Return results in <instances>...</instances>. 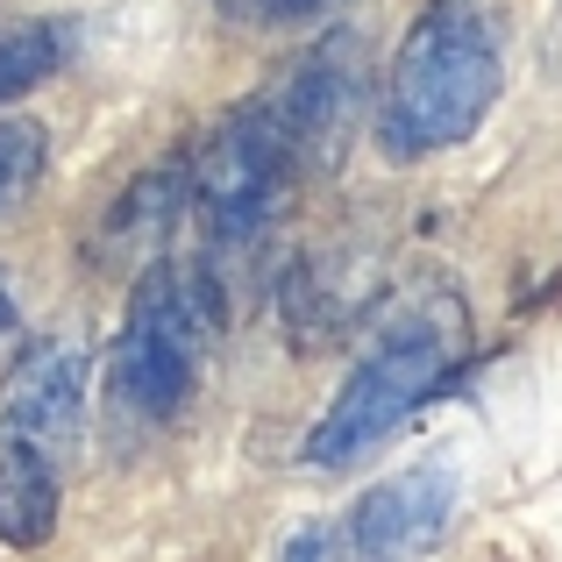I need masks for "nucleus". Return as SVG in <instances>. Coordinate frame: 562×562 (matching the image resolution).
Wrapping results in <instances>:
<instances>
[{"mask_svg": "<svg viewBox=\"0 0 562 562\" xmlns=\"http://www.w3.org/2000/svg\"><path fill=\"white\" fill-rule=\"evenodd\" d=\"M498 100V43L470 8L441 0L398 36L392 79H384V150L427 157L477 136Z\"/></svg>", "mask_w": 562, "mask_h": 562, "instance_id": "f257e3e1", "label": "nucleus"}, {"mask_svg": "<svg viewBox=\"0 0 562 562\" xmlns=\"http://www.w3.org/2000/svg\"><path fill=\"white\" fill-rule=\"evenodd\" d=\"M221 328V292L206 271H171L150 263L128 292V321L114 342V398L143 420H165L186 406L200 357Z\"/></svg>", "mask_w": 562, "mask_h": 562, "instance_id": "f03ea898", "label": "nucleus"}, {"mask_svg": "<svg viewBox=\"0 0 562 562\" xmlns=\"http://www.w3.org/2000/svg\"><path fill=\"white\" fill-rule=\"evenodd\" d=\"M292 171H300L292 143L278 136V122L249 100V108H235L228 122H214V136L192 150V165H186L192 214L206 221L214 243L243 249L278 221V206H285V192H292Z\"/></svg>", "mask_w": 562, "mask_h": 562, "instance_id": "7ed1b4c3", "label": "nucleus"}, {"mask_svg": "<svg viewBox=\"0 0 562 562\" xmlns=\"http://www.w3.org/2000/svg\"><path fill=\"white\" fill-rule=\"evenodd\" d=\"M441 371H449V342L427 328L413 335H392L384 349L349 371V384L328 398V413L314 420V435H306V463L314 470H349L357 456H371L392 427H406V413H420L427 398H435Z\"/></svg>", "mask_w": 562, "mask_h": 562, "instance_id": "20e7f679", "label": "nucleus"}, {"mask_svg": "<svg viewBox=\"0 0 562 562\" xmlns=\"http://www.w3.org/2000/svg\"><path fill=\"white\" fill-rule=\"evenodd\" d=\"M263 114L278 122V136L292 143L300 165H328L335 150L349 143L357 128V108H363V71H357V43L349 36H328L321 50H306L271 93L257 100Z\"/></svg>", "mask_w": 562, "mask_h": 562, "instance_id": "39448f33", "label": "nucleus"}, {"mask_svg": "<svg viewBox=\"0 0 562 562\" xmlns=\"http://www.w3.org/2000/svg\"><path fill=\"white\" fill-rule=\"evenodd\" d=\"M0 427L29 435L43 456H71L86 427V342L79 335H43L14 357L0 384Z\"/></svg>", "mask_w": 562, "mask_h": 562, "instance_id": "423d86ee", "label": "nucleus"}, {"mask_svg": "<svg viewBox=\"0 0 562 562\" xmlns=\"http://www.w3.org/2000/svg\"><path fill=\"white\" fill-rule=\"evenodd\" d=\"M449 520H456V477L420 463V470L384 477L378 492H363V506L349 513V535L371 562H420L449 535Z\"/></svg>", "mask_w": 562, "mask_h": 562, "instance_id": "0eeeda50", "label": "nucleus"}, {"mask_svg": "<svg viewBox=\"0 0 562 562\" xmlns=\"http://www.w3.org/2000/svg\"><path fill=\"white\" fill-rule=\"evenodd\" d=\"M57 527V463L29 435L0 427V541L43 549Z\"/></svg>", "mask_w": 562, "mask_h": 562, "instance_id": "6e6552de", "label": "nucleus"}, {"mask_svg": "<svg viewBox=\"0 0 562 562\" xmlns=\"http://www.w3.org/2000/svg\"><path fill=\"white\" fill-rule=\"evenodd\" d=\"M186 200H192L186 165H165V171H150V179H136V186H128V200L108 214V243H114V249L157 243V235L179 221V206H186Z\"/></svg>", "mask_w": 562, "mask_h": 562, "instance_id": "1a4fd4ad", "label": "nucleus"}, {"mask_svg": "<svg viewBox=\"0 0 562 562\" xmlns=\"http://www.w3.org/2000/svg\"><path fill=\"white\" fill-rule=\"evenodd\" d=\"M57 65H65V29H57V22L0 29V108H14L22 93H36Z\"/></svg>", "mask_w": 562, "mask_h": 562, "instance_id": "9d476101", "label": "nucleus"}, {"mask_svg": "<svg viewBox=\"0 0 562 562\" xmlns=\"http://www.w3.org/2000/svg\"><path fill=\"white\" fill-rule=\"evenodd\" d=\"M43 157H50L43 128L22 122V114H8V122H0V214H8V206H22L29 192H36Z\"/></svg>", "mask_w": 562, "mask_h": 562, "instance_id": "9b49d317", "label": "nucleus"}, {"mask_svg": "<svg viewBox=\"0 0 562 562\" xmlns=\"http://www.w3.org/2000/svg\"><path fill=\"white\" fill-rule=\"evenodd\" d=\"M278 562H371V555H363L357 535H342V527H300V535H285Z\"/></svg>", "mask_w": 562, "mask_h": 562, "instance_id": "f8f14e48", "label": "nucleus"}, {"mask_svg": "<svg viewBox=\"0 0 562 562\" xmlns=\"http://www.w3.org/2000/svg\"><path fill=\"white\" fill-rule=\"evenodd\" d=\"M228 14H249V22H292V14H314L328 0H221Z\"/></svg>", "mask_w": 562, "mask_h": 562, "instance_id": "ddd939ff", "label": "nucleus"}, {"mask_svg": "<svg viewBox=\"0 0 562 562\" xmlns=\"http://www.w3.org/2000/svg\"><path fill=\"white\" fill-rule=\"evenodd\" d=\"M0 335H14V285H8V271H0Z\"/></svg>", "mask_w": 562, "mask_h": 562, "instance_id": "4468645a", "label": "nucleus"}]
</instances>
